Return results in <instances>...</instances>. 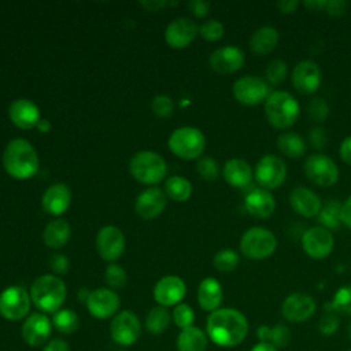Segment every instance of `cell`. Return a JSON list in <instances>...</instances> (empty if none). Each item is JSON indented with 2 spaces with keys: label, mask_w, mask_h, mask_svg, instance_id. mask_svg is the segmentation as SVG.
I'll return each instance as SVG.
<instances>
[{
  "label": "cell",
  "mask_w": 351,
  "mask_h": 351,
  "mask_svg": "<svg viewBox=\"0 0 351 351\" xmlns=\"http://www.w3.org/2000/svg\"><path fill=\"white\" fill-rule=\"evenodd\" d=\"M206 335L219 347H236L248 335V321L236 308L219 307L207 317Z\"/></svg>",
  "instance_id": "6da1fadb"
},
{
  "label": "cell",
  "mask_w": 351,
  "mask_h": 351,
  "mask_svg": "<svg viewBox=\"0 0 351 351\" xmlns=\"http://www.w3.org/2000/svg\"><path fill=\"white\" fill-rule=\"evenodd\" d=\"M38 155L34 147L25 138L11 140L3 152L4 170L16 180H27L38 170Z\"/></svg>",
  "instance_id": "7a4b0ae2"
},
{
  "label": "cell",
  "mask_w": 351,
  "mask_h": 351,
  "mask_svg": "<svg viewBox=\"0 0 351 351\" xmlns=\"http://www.w3.org/2000/svg\"><path fill=\"white\" fill-rule=\"evenodd\" d=\"M30 299L43 313H56L66 299V285L55 274H44L36 278L30 287Z\"/></svg>",
  "instance_id": "3957f363"
},
{
  "label": "cell",
  "mask_w": 351,
  "mask_h": 351,
  "mask_svg": "<svg viewBox=\"0 0 351 351\" xmlns=\"http://www.w3.org/2000/svg\"><path fill=\"white\" fill-rule=\"evenodd\" d=\"M300 114L299 101L285 90L271 92L265 101V115L276 129H287L292 126Z\"/></svg>",
  "instance_id": "277c9868"
},
{
  "label": "cell",
  "mask_w": 351,
  "mask_h": 351,
  "mask_svg": "<svg viewBox=\"0 0 351 351\" xmlns=\"http://www.w3.org/2000/svg\"><path fill=\"white\" fill-rule=\"evenodd\" d=\"M166 162L155 151H138L129 162V171L134 180L145 185H155L166 176Z\"/></svg>",
  "instance_id": "5b68a950"
},
{
  "label": "cell",
  "mask_w": 351,
  "mask_h": 351,
  "mask_svg": "<svg viewBox=\"0 0 351 351\" xmlns=\"http://www.w3.org/2000/svg\"><path fill=\"white\" fill-rule=\"evenodd\" d=\"M167 145L176 156L181 159H195L203 154L206 137L197 128L182 126L170 134Z\"/></svg>",
  "instance_id": "8992f818"
},
{
  "label": "cell",
  "mask_w": 351,
  "mask_h": 351,
  "mask_svg": "<svg viewBox=\"0 0 351 351\" xmlns=\"http://www.w3.org/2000/svg\"><path fill=\"white\" fill-rule=\"evenodd\" d=\"M277 237L274 233L262 226L247 229L240 239V251L250 259H266L274 254Z\"/></svg>",
  "instance_id": "52a82bcc"
},
{
  "label": "cell",
  "mask_w": 351,
  "mask_h": 351,
  "mask_svg": "<svg viewBox=\"0 0 351 351\" xmlns=\"http://www.w3.org/2000/svg\"><path fill=\"white\" fill-rule=\"evenodd\" d=\"M303 171L311 184L322 188L332 186L339 180L336 162L325 154H311L303 165Z\"/></svg>",
  "instance_id": "ba28073f"
},
{
  "label": "cell",
  "mask_w": 351,
  "mask_h": 351,
  "mask_svg": "<svg viewBox=\"0 0 351 351\" xmlns=\"http://www.w3.org/2000/svg\"><path fill=\"white\" fill-rule=\"evenodd\" d=\"M30 293L21 285H11L0 293V315L8 321L25 318L30 310Z\"/></svg>",
  "instance_id": "9c48e42d"
},
{
  "label": "cell",
  "mask_w": 351,
  "mask_h": 351,
  "mask_svg": "<svg viewBox=\"0 0 351 351\" xmlns=\"http://www.w3.org/2000/svg\"><path fill=\"white\" fill-rule=\"evenodd\" d=\"M255 181L263 189H276L282 185L287 178V165L276 155L262 156L254 170Z\"/></svg>",
  "instance_id": "30bf717a"
},
{
  "label": "cell",
  "mask_w": 351,
  "mask_h": 351,
  "mask_svg": "<svg viewBox=\"0 0 351 351\" xmlns=\"http://www.w3.org/2000/svg\"><path fill=\"white\" fill-rule=\"evenodd\" d=\"M232 93L234 99L245 106H255L270 96L269 84L255 75H244L234 81Z\"/></svg>",
  "instance_id": "8fae6325"
},
{
  "label": "cell",
  "mask_w": 351,
  "mask_h": 351,
  "mask_svg": "<svg viewBox=\"0 0 351 351\" xmlns=\"http://www.w3.org/2000/svg\"><path fill=\"white\" fill-rule=\"evenodd\" d=\"M141 333V324L138 317L130 311L125 310L118 313L110 325L111 339L119 346H132L137 341Z\"/></svg>",
  "instance_id": "7c38bea8"
},
{
  "label": "cell",
  "mask_w": 351,
  "mask_h": 351,
  "mask_svg": "<svg viewBox=\"0 0 351 351\" xmlns=\"http://www.w3.org/2000/svg\"><path fill=\"white\" fill-rule=\"evenodd\" d=\"M335 245V237L330 230L317 225L311 226L302 234V248L313 259L326 258Z\"/></svg>",
  "instance_id": "4fadbf2b"
},
{
  "label": "cell",
  "mask_w": 351,
  "mask_h": 351,
  "mask_svg": "<svg viewBox=\"0 0 351 351\" xmlns=\"http://www.w3.org/2000/svg\"><path fill=\"white\" fill-rule=\"evenodd\" d=\"M317 311V303L313 296L304 292L289 293L282 304L281 314L289 322H304Z\"/></svg>",
  "instance_id": "5bb4252c"
},
{
  "label": "cell",
  "mask_w": 351,
  "mask_h": 351,
  "mask_svg": "<svg viewBox=\"0 0 351 351\" xmlns=\"http://www.w3.org/2000/svg\"><path fill=\"white\" fill-rule=\"evenodd\" d=\"M321 78L322 74L319 66L314 60L308 59L296 63L291 73V81L293 88L303 95L314 93L321 85Z\"/></svg>",
  "instance_id": "9a60e30c"
},
{
  "label": "cell",
  "mask_w": 351,
  "mask_h": 351,
  "mask_svg": "<svg viewBox=\"0 0 351 351\" xmlns=\"http://www.w3.org/2000/svg\"><path fill=\"white\" fill-rule=\"evenodd\" d=\"M96 250L101 259L107 262L117 261L125 250V236L117 226H103L96 236Z\"/></svg>",
  "instance_id": "2e32d148"
},
{
  "label": "cell",
  "mask_w": 351,
  "mask_h": 351,
  "mask_svg": "<svg viewBox=\"0 0 351 351\" xmlns=\"http://www.w3.org/2000/svg\"><path fill=\"white\" fill-rule=\"evenodd\" d=\"M21 332L27 346H45L52 332V321L44 313H33L26 317Z\"/></svg>",
  "instance_id": "e0dca14e"
},
{
  "label": "cell",
  "mask_w": 351,
  "mask_h": 351,
  "mask_svg": "<svg viewBox=\"0 0 351 351\" xmlns=\"http://www.w3.org/2000/svg\"><path fill=\"white\" fill-rule=\"evenodd\" d=\"M85 304L92 317L97 319H106L118 311L119 298L110 288H97L89 292Z\"/></svg>",
  "instance_id": "ac0fdd59"
},
{
  "label": "cell",
  "mask_w": 351,
  "mask_h": 351,
  "mask_svg": "<svg viewBox=\"0 0 351 351\" xmlns=\"http://www.w3.org/2000/svg\"><path fill=\"white\" fill-rule=\"evenodd\" d=\"M186 293V285L178 276H165L154 287V299L159 306L170 307L181 303Z\"/></svg>",
  "instance_id": "d6986e66"
},
{
  "label": "cell",
  "mask_w": 351,
  "mask_h": 351,
  "mask_svg": "<svg viewBox=\"0 0 351 351\" xmlns=\"http://www.w3.org/2000/svg\"><path fill=\"white\" fill-rule=\"evenodd\" d=\"M208 63L210 67L219 74H232L243 67L244 52L233 45L221 47L210 55Z\"/></svg>",
  "instance_id": "ffe728a7"
},
{
  "label": "cell",
  "mask_w": 351,
  "mask_h": 351,
  "mask_svg": "<svg viewBox=\"0 0 351 351\" xmlns=\"http://www.w3.org/2000/svg\"><path fill=\"white\" fill-rule=\"evenodd\" d=\"M166 207V195L162 189L151 186L144 189L136 199L134 210L143 219H154L159 217Z\"/></svg>",
  "instance_id": "44dd1931"
},
{
  "label": "cell",
  "mask_w": 351,
  "mask_h": 351,
  "mask_svg": "<svg viewBox=\"0 0 351 351\" xmlns=\"http://www.w3.org/2000/svg\"><path fill=\"white\" fill-rule=\"evenodd\" d=\"M199 29L195 22L188 18L174 19L165 30V40L171 48H185L197 36Z\"/></svg>",
  "instance_id": "7402d4cb"
},
{
  "label": "cell",
  "mask_w": 351,
  "mask_h": 351,
  "mask_svg": "<svg viewBox=\"0 0 351 351\" xmlns=\"http://www.w3.org/2000/svg\"><path fill=\"white\" fill-rule=\"evenodd\" d=\"M289 204L295 213L304 218L317 217L322 208L319 196L306 186H296L291 191Z\"/></svg>",
  "instance_id": "603a6c76"
},
{
  "label": "cell",
  "mask_w": 351,
  "mask_h": 351,
  "mask_svg": "<svg viewBox=\"0 0 351 351\" xmlns=\"http://www.w3.org/2000/svg\"><path fill=\"white\" fill-rule=\"evenodd\" d=\"M245 211L259 219L270 218L276 210V199L273 195L263 188L251 189L244 197Z\"/></svg>",
  "instance_id": "cb8c5ba5"
},
{
  "label": "cell",
  "mask_w": 351,
  "mask_h": 351,
  "mask_svg": "<svg viewBox=\"0 0 351 351\" xmlns=\"http://www.w3.org/2000/svg\"><path fill=\"white\" fill-rule=\"evenodd\" d=\"M11 122L21 129L36 128L41 121L40 108L29 99H16L8 107Z\"/></svg>",
  "instance_id": "d4e9b609"
},
{
  "label": "cell",
  "mask_w": 351,
  "mask_h": 351,
  "mask_svg": "<svg viewBox=\"0 0 351 351\" xmlns=\"http://www.w3.org/2000/svg\"><path fill=\"white\" fill-rule=\"evenodd\" d=\"M71 203V192L63 182L52 184L43 195L41 204L45 213L51 215H62Z\"/></svg>",
  "instance_id": "484cf974"
},
{
  "label": "cell",
  "mask_w": 351,
  "mask_h": 351,
  "mask_svg": "<svg viewBox=\"0 0 351 351\" xmlns=\"http://www.w3.org/2000/svg\"><path fill=\"white\" fill-rule=\"evenodd\" d=\"M222 287L217 278L206 277L202 280L197 288V302L204 311L213 313L218 310L222 303Z\"/></svg>",
  "instance_id": "4316f807"
},
{
  "label": "cell",
  "mask_w": 351,
  "mask_h": 351,
  "mask_svg": "<svg viewBox=\"0 0 351 351\" xmlns=\"http://www.w3.org/2000/svg\"><path fill=\"white\" fill-rule=\"evenodd\" d=\"M252 169L250 163L240 158L229 159L223 166L225 181L234 188H245L252 181Z\"/></svg>",
  "instance_id": "83f0119b"
},
{
  "label": "cell",
  "mask_w": 351,
  "mask_h": 351,
  "mask_svg": "<svg viewBox=\"0 0 351 351\" xmlns=\"http://www.w3.org/2000/svg\"><path fill=\"white\" fill-rule=\"evenodd\" d=\"M277 44H278V32L273 26H261L251 34L248 41L250 49L259 56L267 55L271 51H274Z\"/></svg>",
  "instance_id": "f1b7e54d"
},
{
  "label": "cell",
  "mask_w": 351,
  "mask_h": 351,
  "mask_svg": "<svg viewBox=\"0 0 351 351\" xmlns=\"http://www.w3.org/2000/svg\"><path fill=\"white\" fill-rule=\"evenodd\" d=\"M177 351H207L208 337L196 326L182 329L177 337Z\"/></svg>",
  "instance_id": "f546056e"
},
{
  "label": "cell",
  "mask_w": 351,
  "mask_h": 351,
  "mask_svg": "<svg viewBox=\"0 0 351 351\" xmlns=\"http://www.w3.org/2000/svg\"><path fill=\"white\" fill-rule=\"evenodd\" d=\"M256 336L259 341L267 343L276 348H284L288 346L291 340V330L284 324H276V325H261L256 329Z\"/></svg>",
  "instance_id": "4dcf8cb0"
},
{
  "label": "cell",
  "mask_w": 351,
  "mask_h": 351,
  "mask_svg": "<svg viewBox=\"0 0 351 351\" xmlns=\"http://www.w3.org/2000/svg\"><path fill=\"white\" fill-rule=\"evenodd\" d=\"M71 234V228L64 219H53L47 223L43 232V240L49 248H60L63 247Z\"/></svg>",
  "instance_id": "1f68e13d"
},
{
  "label": "cell",
  "mask_w": 351,
  "mask_h": 351,
  "mask_svg": "<svg viewBox=\"0 0 351 351\" xmlns=\"http://www.w3.org/2000/svg\"><path fill=\"white\" fill-rule=\"evenodd\" d=\"M277 148L287 158L296 159L306 154V141L302 136L293 132H284L277 137Z\"/></svg>",
  "instance_id": "d6a6232c"
},
{
  "label": "cell",
  "mask_w": 351,
  "mask_h": 351,
  "mask_svg": "<svg viewBox=\"0 0 351 351\" xmlns=\"http://www.w3.org/2000/svg\"><path fill=\"white\" fill-rule=\"evenodd\" d=\"M321 226L328 230H335L341 223V203L336 199H330L322 204L319 214L317 215Z\"/></svg>",
  "instance_id": "836d02e7"
},
{
  "label": "cell",
  "mask_w": 351,
  "mask_h": 351,
  "mask_svg": "<svg viewBox=\"0 0 351 351\" xmlns=\"http://www.w3.org/2000/svg\"><path fill=\"white\" fill-rule=\"evenodd\" d=\"M170 321H171V314L169 313L167 307L158 304L148 311L145 318V328L152 335H160L169 328Z\"/></svg>",
  "instance_id": "e575fe53"
},
{
  "label": "cell",
  "mask_w": 351,
  "mask_h": 351,
  "mask_svg": "<svg viewBox=\"0 0 351 351\" xmlns=\"http://www.w3.org/2000/svg\"><path fill=\"white\" fill-rule=\"evenodd\" d=\"M325 313H333V314H344L351 315V285H343L340 287L330 302H326Z\"/></svg>",
  "instance_id": "d590c367"
},
{
  "label": "cell",
  "mask_w": 351,
  "mask_h": 351,
  "mask_svg": "<svg viewBox=\"0 0 351 351\" xmlns=\"http://www.w3.org/2000/svg\"><path fill=\"white\" fill-rule=\"evenodd\" d=\"M166 195L176 202H185L192 195V184L181 176H173L165 182Z\"/></svg>",
  "instance_id": "8d00e7d4"
},
{
  "label": "cell",
  "mask_w": 351,
  "mask_h": 351,
  "mask_svg": "<svg viewBox=\"0 0 351 351\" xmlns=\"http://www.w3.org/2000/svg\"><path fill=\"white\" fill-rule=\"evenodd\" d=\"M51 321L52 326H55V329L63 335L74 333L80 325L78 315L75 314V311L69 308H60L56 313H53Z\"/></svg>",
  "instance_id": "74e56055"
},
{
  "label": "cell",
  "mask_w": 351,
  "mask_h": 351,
  "mask_svg": "<svg viewBox=\"0 0 351 351\" xmlns=\"http://www.w3.org/2000/svg\"><path fill=\"white\" fill-rule=\"evenodd\" d=\"M240 262V255L230 248H225L218 251L213 258V265L218 271L229 273L237 267Z\"/></svg>",
  "instance_id": "f35d334b"
},
{
  "label": "cell",
  "mask_w": 351,
  "mask_h": 351,
  "mask_svg": "<svg viewBox=\"0 0 351 351\" xmlns=\"http://www.w3.org/2000/svg\"><path fill=\"white\" fill-rule=\"evenodd\" d=\"M171 319L176 324V326H178L182 330L189 326H193L195 313L189 304L178 303L177 306H174V310L171 313Z\"/></svg>",
  "instance_id": "ab89813d"
},
{
  "label": "cell",
  "mask_w": 351,
  "mask_h": 351,
  "mask_svg": "<svg viewBox=\"0 0 351 351\" xmlns=\"http://www.w3.org/2000/svg\"><path fill=\"white\" fill-rule=\"evenodd\" d=\"M287 73H288V66L282 59H273L271 62H269V64L265 70L266 80L271 85L281 84L285 80Z\"/></svg>",
  "instance_id": "60d3db41"
},
{
  "label": "cell",
  "mask_w": 351,
  "mask_h": 351,
  "mask_svg": "<svg viewBox=\"0 0 351 351\" xmlns=\"http://www.w3.org/2000/svg\"><path fill=\"white\" fill-rule=\"evenodd\" d=\"M104 281L110 288H114V289L122 288L128 281L126 271L119 265L110 263L104 271Z\"/></svg>",
  "instance_id": "b9f144b4"
},
{
  "label": "cell",
  "mask_w": 351,
  "mask_h": 351,
  "mask_svg": "<svg viewBox=\"0 0 351 351\" xmlns=\"http://www.w3.org/2000/svg\"><path fill=\"white\" fill-rule=\"evenodd\" d=\"M307 112H308V117L314 122H317V123L324 122L326 119V117L329 115V104L322 97H314L308 101Z\"/></svg>",
  "instance_id": "7bdbcfd3"
},
{
  "label": "cell",
  "mask_w": 351,
  "mask_h": 351,
  "mask_svg": "<svg viewBox=\"0 0 351 351\" xmlns=\"http://www.w3.org/2000/svg\"><path fill=\"white\" fill-rule=\"evenodd\" d=\"M223 25L217 19H208L199 27V34L207 41H217L223 36Z\"/></svg>",
  "instance_id": "ee69618b"
},
{
  "label": "cell",
  "mask_w": 351,
  "mask_h": 351,
  "mask_svg": "<svg viewBox=\"0 0 351 351\" xmlns=\"http://www.w3.org/2000/svg\"><path fill=\"white\" fill-rule=\"evenodd\" d=\"M151 108L154 111V114L159 118H166V117H170L174 111V103L173 100L166 96V95H156L154 99H152V103H151Z\"/></svg>",
  "instance_id": "f6af8a7d"
},
{
  "label": "cell",
  "mask_w": 351,
  "mask_h": 351,
  "mask_svg": "<svg viewBox=\"0 0 351 351\" xmlns=\"http://www.w3.org/2000/svg\"><path fill=\"white\" fill-rule=\"evenodd\" d=\"M196 171L204 180H208V181L215 180L218 177V163L213 158L204 156L199 159L196 165Z\"/></svg>",
  "instance_id": "bcb514c9"
},
{
  "label": "cell",
  "mask_w": 351,
  "mask_h": 351,
  "mask_svg": "<svg viewBox=\"0 0 351 351\" xmlns=\"http://www.w3.org/2000/svg\"><path fill=\"white\" fill-rule=\"evenodd\" d=\"M339 329V317L333 313H325L319 322H318V330L324 336H332Z\"/></svg>",
  "instance_id": "7dc6e473"
},
{
  "label": "cell",
  "mask_w": 351,
  "mask_h": 351,
  "mask_svg": "<svg viewBox=\"0 0 351 351\" xmlns=\"http://www.w3.org/2000/svg\"><path fill=\"white\" fill-rule=\"evenodd\" d=\"M308 141L311 143V145L317 149H322L326 145L328 141V133L324 128L321 126H314L311 128L310 133H308Z\"/></svg>",
  "instance_id": "c3c4849f"
},
{
  "label": "cell",
  "mask_w": 351,
  "mask_h": 351,
  "mask_svg": "<svg viewBox=\"0 0 351 351\" xmlns=\"http://www.w3.org/2000/svg\"><path fill=\"white\" fill-rule=\"evenodd\" d=\"M49 267L58 276L66 274L69 271V259L63 254H53L49 258Z\"/></svg>",
  "instance_id": "681fc988"
},
{
  "label": "cell",
  "mask_w": 351,
  "mask_h": 351,
  "mask_svg": "<svg viewBox=\"0 0 351 351\" xmlns=\"http://www.w3.org/2000/svg\"><path fill=\"white\" fill-rule=\"evenodd\" d=\"M324 11L332 16H340L347 11V3L344 0H326Z\"/></svg>",
  "instance_id": "f907efd6"
},
{
  "label": "cell",
  "mask_w": 351,
  "mask_h": 351,
  "mask_svg": "<svg viewBox=\"0 0 351 351\" xmlns=\"http://www.w3.org/2000/svg\"><path fill=\"white\" fill-rule=\"evenodd\" d=\"M188 7H189L191 12L197 18L206 16L210 11V3L204 1V0H192L188 3Z\"/></svg>",
  "instance_id": "816d5d0a"
},
{
  "label": "cell",
  "mask_w": 351,
  "mask_h": 351,
  "mask_svg": "<svg viewBox=\"0 0 351 351\" xmlns=\"http://www.w3.org/2000/svg\"><path fill=\"white\" fill-rule=\"evenodd\" d=\"M339 154H340V158L344 163L350 165L351 166V136L346 137L340 147H339Z\"/></svg>",
  "instance_id": "f5cc1de1"
},
{
  "label": "cell",
  "mask_w": 351,
  "mask_h": 351,
  "mask_svg": "<svg viewBox=\"0 0 351 351\" xmlns=\"http://www.w3.org/2000/svg\"><path fill=\"white\" fill-rule=\"evenodd\" d=\"M43 351H70V348H69V344L66 340L52 339L44 346Z\"/></svg>",
  "instance_id": "db71d44e"
},
{
  "label": "cell",
  "mask_w": 351,
  "mask_h": 351,
  "mask_svg": "<svg viewBox=\"0 0 351 351\" xmlns=\"http://www.w3.org/2000/svg\"><path fill=\"white\" fill-rule=\"evenodd\" d=\"M341 223L351 229V195L341 203Z\"/></svg>",
  "instance_id": "11a10c76"
},
{
  "label": "cell",
  "mask_w": 351,
  "mask_h": 351,
  "mask_svg": "<svg viewBox=\"0 0 351 351\" xmlns=\"http://www.w3.org/2000/svg\"><path fill=\"white\" fill-rule=\"evenodd\" d=\"M299 5L298 0H280L276 3V7L282 12V14H292Z\"/></svg>",
  "instance_id": "9f6ffc18"
},
{
  "label": "cell",
  "mask_w": 351,
  "mask_h": 351,
  "mask_svg": "<svg viewBox=\"0 0 351 351\" xmlns=\"http://www.w3.org/2000/svg\"><path fill=\"white\" fill-rule=\"evenodd\" d=\"M303 4L311 11H324L326 5V0H307Z\"/></svg>",
  "instance_id": "6f0895ef"
},
{
  "label": "cell",
  "mask_w": 351,
  "mask_h": 351,
  "mask_svg": "<svg viewBox=\"0 0 351 351\" xmlns=\"http://www.w3.org/2000/svg\"><path fill=\"white\" fill-rule=\"evenodd\" d=\"M166 4H167L166 1H148V3L143 1V3H141V5H143L144 8H147L148 11H152V12L160 11Z\"/></svg>",
  "instance_id": "680465c9"
},
{
  "label": "cell",
  "mask_w": 351,
  "mask_h": 351,
  "mask_svg": "<svg viewBox=\"0 0 351 351\" xmlns=\"http://www.w3.org/2000/svg\"><path fill=\"white\" fill-rule=\"evenodd\" d=\"M251 351H280V350L276 348V347H273V346H270V344H267V343L259 341L258 344H255V346L251 348Z\"/></svg>",
  "instance_id": "91938a15"
},
{
  "label": "cell",
  "mask_w": 351,
  "mask_h": 351,
  "mask_svg": "<svg viewBox=\"0 0 351 351\" xmlns=\"http://www.w3.org/2000/svg\"><path fill=\"white\" fill-rule=\"evenodd\" d=\"M41 133H48L49 130H51V123H49V121H47V119H41L38 123H37V126H36Z\"/></svg>",
  "instance_id": "94428289"
},
{
  "label": "cell",
  "mask_w": 351,
  "mask_h": 351,
  "mask_svg": "<svg viewBox=\"0 0 351 351\" xmlns=\"http://www.w3.org/2000/svg\"><path fill=\"white\" fill-rule=\"evenodd\" d=\"M347 336H348V339L351 340V322L347 325Z\"/></svg>",
  "instance_id": "6125c7cd"
},
{
  "label": "cell",
  "mask_w": 351,
  "mask_h": 351,
  "mask_svg": "<svg viewBox=\"0 0 351 351\" xmlns=\"http://www.w3.org/2000/svg\"><path fill=\"white\" fill-rule=\"evenodd\" d=\"M121 351H126V350H121Z\"/></svg>",
  "instance_id": "be15d7a7"
},
{
  "label": "cell",
  "mask_w": 351,
  "mask_h": 351,
  "mask_svg": "<svg viewBox=\"0 0 351 351\" xmlns=\"http://www.w3.org/2000/svg\"><path fill=\"white\" fill-rule=\"evenodd\" d=\"M347 351H351V348H350V350H347Z\"/></svg>",
  "instance_id": "e7e4bbea"
}]
</instances>
